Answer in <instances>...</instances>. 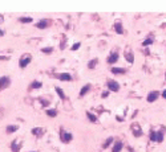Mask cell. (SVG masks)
Masks as SVG:
<instances>
[{"label":"cell","mask_w":166,"mask_h":152,"mask_svg":"<svg viewBox=\"0 0 166 152\" xmlns=\"http://www.w3.org/2000/svg\"><path fill=\"white\" fill-rule=\"evenodd\" d=\"M165 78H166V74H165Z\"/></svg>","instance_id":"obj_35"},{"label":"cell","mask_w":166,"mask_h":152,"mask_svg":"<svg viewBox=\"0 0 166 152\" xmlns=\"http://www.w3.org/2000/svg\"><path fill=\"white\" fill-rule=\"evenodd\" d=\"M133 135H134L136 138H137V136H141V135H142L141 128H138V130H137V128H134V130H133Z\"/></svg>","instance_id":"obj_26"},{"label":"cell","mask_w":166,"mask_h":152,"mask_svg":"<svg viewBox=\"0 0 166 152\" xmlns=\"http://www.w3.org/2000/svg\"><path fill=\"white\" fill-rule=\"evenodd\" d=\"M32 134L36 135V136H41V135L44 134V130H43V128H40V127H37V128H32Z\"/></svg>","instance_id":"obj_13"},{"label":"cell","mask_w":166,"mask_h":152,"mask_svg":"<svg viewBox=\"0 0 166 152\" xmlns=\"http://www.w3.org/2000/svg\"><path fill=\"white\" fill-rule=\"evenodd\" d=\"M150 140H152V142H156V140H157V132L153 131V130L150 131Z\"/></svg>","instance_id":"obj_27"},{"label":"cell","mask_w":166,"mask_h":152,"mask_svg":"<svg viewBox=\"0 0 166 152\" xmlns=\"http://www.w3.org/2000/svg\"><path fill=\"white\" fill-rule=\"evenodd\" d=\"M101 97H102V98H106V97H109V91H105V93H102V94H101Z\"/></svg>","instance_id":"obj_30"},{"label":"cell","mask_w":166,"mask_h":152,"mask_svg":"<svg viewBox=\"0 0 166 152\" xmlns=\"http://www.w3.org/2000/svg\"><path fill=\"white\" fill-rule=\"evenodd\" d=\"M97 63H98V60H97V58H93V60L89 61L88 68H89V69H93V68H96V65H97Z\"/></svg>","instance_id":"obj_17"},{"label":"cell","mask_w":166,"mask_h":152,"mask_svg":"<svg viewBox=\"0 0 166 152\" xmlns=\"http://www.w3.org/2000/svg\"><path fill=\"white\" fill-rule=\"evenodd\" d=\"M114 31H116L118 34H122V33H124V29H122L121 23H116V24H114Z\"/></svg>","instance_id":"obj_15"},{"label":"cell","mask_w":166,"mask_h":152,"mask_svg":"<svg viewBox=\"0 0 166 152\" xmlns=\"http://www.w3.org/2000/svg\"><path fill=\"white\" fill-rule=\"evenodd\" d=\"M11 148H12V152H19L20 148H22V144H17V140H13L11 144Z\"/></svg>","instance_id":"obj_12"},{"label":"cell","mask_w":166,"mask_h":152,"mask_svg":"<svg viewBox=\"0 0 166 152\" xmlns=\"http://www.w3.org/2000/svg\"><path fill=\"white\" fill-rule=\"evenodd\" d=\"M118 53L117 52H112L110 54H109V57H108V63H116L117 61H118Z\"/></svg>","instance_id":"obj_6"},{"label":"cell","mask_w":166,"mask_h":152,"mask_svg":"<svg viewBox=\"0 0 166 152\" xmlns=\"http://www.w3.org/2000/svg\"><path fill=\"white\" fill-rule=\"evenodd\" d=\"M152 44H153V38H146V40L142 42L143 46H148V45H152Z\"/></svg>","instance_id":"obj_25"},{"label":"cell","mask_w":166,"mask_h":152,"mask_svg":"<svg viewBox=\"0 0 166 152\" xmlns=\"http://www.w3.org/2000/svg\"><path fill=\"white\" fill-rule=\"evenodd\" d=\"M158 97H159V93L154 90V91H150V93L148 94V98H146V99H148L149 103H152V102H156V99H157Z\"/></svg>","instance_id":"obj_5"},{"label":"cell","mask_w":166,"mask_h":152,"mask_svg":"<svg viewBox=\"0 0 166 152\" xmlns=\"http://www.w3.org/2000/svg\"><path fill=\"white\" fill-rule=\"evenodd\" d=\"M47 115L51 116V118H52V116L55 118V116L57 115V111H56V110H52V108H51V110H47Z\"/></svg>","instance_id":"obj_23"},{"label":"cell","mask_w":166,"mask_h":152,"mask_svg":"<svg viewBox=\"0 0 166 152\" xmlns=\"http://www.w3.org/2000/svg\"><path fill=\"white\" fill-rule=\"evenodd\" d=\"M89 90H90V85H85L84 87H81V90H80V97H84Z\"/></svg>","instance_id":"obj_14"},{"label":"cell","mask_w":166,"mask_h":152,"mask_svg":"<svg viewBox=\"0 0 166 152\" xmlns=\"http://www.w3.org/2000/svg\"><path fill=\"white\" fill-rule=\"evenodd\" d=\"M61 142H64V143H69L72 139H73V135L71 132H64V131H61V136H60Z\"/></svg>","instance_id":"obj_2"},{"label":"cell","mask_w":166,"mask_h":152,"mask_svg":"<svg viewBox=\"0 0 166 152\" xmlns=\"http://www.w3.org/2000/svg\"><path fill=\"white\" fill-rule=\"evenodd\" d=\"M3 34H4V32H3V31H0V36H3Z\"/></svg>","instance_id":"obj_33"},{"label":"cell","mask_w":166,"mask_h":152,"mask_svg":"<svg viewBox=\"0 0 166 152\" xmlns=\"http://www.w3.org/2000/svg\"><path fill=\"white\" fill-rule=\"evenodd\" d=\"M106 85H108V89L110 91H118L120 90V85H118L117 81H109Z\"/></svg>","instance_id":"obj_4"},{"label":"cell","mask_w":166,"mask_h":152,"mask_svg":"<svg viewBox=\"0 0 166 152\" xmlns=\"http://www.w3.org/2000/svg\"><path fill=\"white\" fill-rule=\"evenodd\" d=\"M17 126H8L7 128H6V131H7V134H11V132H15V131H17Z\"/></svg>","instance_id":"obj_20"},{"label":"cell","mask_w":166,"mask_h":152,"mask_svg":"<svg viewBox=\"0 0 166 152\" xmlns=\"http://www.w3.org/2000/svg\"><path fill=\"white\" fill-rule=\"evenodd\" d=\"M122 147H124L122 142H117V143H116V144L113 145V148H112V152H121Z\"/></svg>","instance_id":"obj_10"},{"label":"cell","mask_w":166,"mask_h":152,"mask_svg":"<svg viewBox=\"0 0 166 152\" xmlns=\"http://www.w3.org/2000/svg\"><path fill=\"white\" fill-rule=\"evenodd\" d=\"M162 97H163V98H165V99H166V89H165V90H163V91H162Z\"/></svg>","instance_id":"obj_32"},{"label":"cell","mask_w":166,"mask_h":152,"mask_svg":"<svg viewBox=\"0 0 166 152\" xmlns=\"http://www.w3.org/2000/svg\"><path fill=\"white\" fill-rule=\"evenodd\" d=\"M57 78H58V79H61V81H67V82L72 81V75H71V74H68V73H61V74H57Z\"/></svg>","instance_id":"obj_7"},{"label":"cell","mask_w":166,"mask_h":152,"mask_svg":"<svg viewBox=\"0 0 166 152\" xmlns=\"http://www.w3.org/2000/svg\"><path fill=\"white\" fill-rule=\"evenodd\" d=\"M41 50H43V53H47V54H49V53H51V52H52L53 49L48 46V48H44V49H41Z\"/></svg>","instance_id":"obj_28"},{"label":"cell","mask_w":166,"mask_h":152,"mask_svg":"<svg viewBox=\"0 0 166 152\" xmlns=\"http://www.w3.org/2000/svg\"><path fill=\"white\" fill-rule=\"evenodd\" d=\"M48 25H49V21L44 19V20H40L36 27H37L39 29H45V28H48Z\"/></svg>","instance_id":"obj_8"},{"label":"cell","mask_w":166,"mask_h":152,"mask_svg":"<svg viewBox=\"0 0 166 152\" xmlns=\"http://www.w3.org/2000/svg\"><path fill=\"white\" fill-rule=\"evenodd\" d=\"M31 57L29 56H24V57H22L20 58V61H19V66L20 68H25V66H28V63L31 62Z\"/></svg>","instance_id":"obj_3"},{"label":"cell","mask_w":166,"mask_h":152,"mask_svg":"<svg viewBox=\"0 0 166 152\" xmlns=\"http://www.w3.org/2000/svg\"><path fill=\"white\" fill-rule=\"evenodd\" d=\"M0 21H2V16H0Z\"/></svg>","instance_id":"obj_34"},{"label":"cell","mask_w":166,"mask_h":152,"mask_svg":"<svg viewBox=\"0 0 166 152\" xmlns=\"http://www.w3.org/2000/svg\"><path fill=\"white\" fill-rule=\"evenodd\" d=\"M41 86H43V83H41V82L35 81V82H32V86H31V87H32V89H40Z\"/></svg>","instance_id":"obj_22"},{"label":"cell","mask_w":166,"mask_h":152,"mask_svg":"<svg viewBox=\"0 0 166 152\" xmlns=\"http://www.w3.org/2000/svg\"><path fill=\"white\" fill-rule=\"evenodd\" d=\"M162 140H163V132H162V131H158V132H157V140H156V142L161 143Z\"/></svg>","instance_id":"obj_24"},{"label":"cell","mask_w":166,"mask_h":152,"mask_svg":"<svg viewBox=\"0 0 166 152\" xmlns=\"http://www.w3.org/2000/svg\"><path fill=\"white\" fill-rule=\"evenodd\" d=\"M32 17H20L19 19V21L20 23H23V24H28V23H32Z\"/></svg>","instance_id":"obj_18"},{"label":"cell","mask_w":166,"mask_h":152,"mask_svg":"<svg viewBox=\"0 0 166 152\" xmlns=\"http://www.w3.org/2000/svg\"><path fill=\"white\" fill-rule=\"evenodd\" d=\"M41 104H43V106H48V104H49V102H48V101H45V99H43V101H41Z\"/></svg>","instance_id":"obj_31"},{"label":"cell","mask_w":166,"mask_h":152,"mask_svg":"<svg viewBox=\"0 0 166 152\" xmlns=\"http://www.w3.org/2000/svg\"><path fill=\"white\" fill-rule=\"evenodd\" d=\"M110 72H112L113 74H125L126 69H124V68H112Z\"/></svg>","instance_id":"obj_11"},{"label":"cell","mask_w":166,"mask_h":152,"mask_svg":"<svg viewBox=\"0 0 166 152\" xmlns=\"http://www.w3.org/2000/svg\"><path fill=\"white\" fill-rule=\"evenodd\" d=\"M55 90H56V93H57V95L61 98V99H65V94H64V91L61 90L60 87H55Z\"/></svg>","instance_id":"obj_21"},{"label":"cell","mask_w":166,"mask_h":152,"mask_svg":"<svg viewBox=\"0 0 166 152\" xmlns=\"http://www.w3.org/2000/svg\"><path fill=\"white\" fill-rule=\"evenodd\" d=\"M87 116H88V119H89L92 123H96V122H97V116H96V115H93L92 113H89V111H88V113H87Z\"/></svg>","instance_id":"obj_19"},{"label":"cell","mask_w":166,"mask_h":152,"mask_svg":"<svg viewBox=\"0 0 166 152\" xmlns=\"http://www.w3.org/2000/svg\"><path fill=\"white\" fill-rule=\"evenodd\" d=\"M11 85V79L8 77H0V90H3V89H7L8 86Z\"/></svg>","instance_id":"obj_1"},{"label":"cell","mask_w":166,"mask_h":152,"mask_svg":"<svg viewBox=\"0 0 166 152\" xmlns=\"http://www.w3.org/2000/svg\"><path fill=\"white\" fill-rule=\"evenodd\" d=\"M80 46H81V44H80V42H76V44H73V46H72V50H77Z\"/></svg>","instance_id":"obj_29"},{"label":"cell","mask_w":166,"mask_h":152,"mask_svg":"<svg viewBox=\"0 0 166 152\" xmlns=\"http://www.w3.org/2000/svg\"><path fill=\"white\" fill-rule=\"evenodd\" d=\"M125 58H126V61H129V63H133L134 62V56H133V53L130 50H126L125 52Z\"/></svg>","instance_id":"obj_9"},{"label":"cell","mask_w":166,"mask_h":152,"mask_svg":"<svg viewBox=\"0 0 166 152\" xmlns=\"http://www.w3.org/2000/svg\"><path fill=\"white\" fill-rule=\"evenodd\" d=\"M112 143H113V138L110 136V138H108L105 142H104V144H102V148H104V149H106V148H108V147H109Z\"/></svg>","instance_id":"obj_16"}]
</instances>
